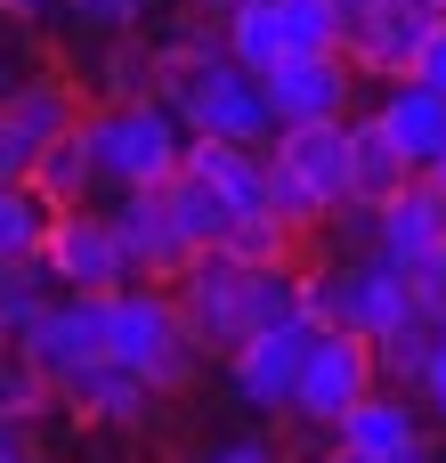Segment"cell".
<instances>
[{"label": "cell", "mask_w": 446, "mask_h": 463, "mask_svg": "<svg viewBox=\"0 0 446 463\" xmlns=\"http://www.w3.org/2000/svg\"><path fill=\"white\" fill-rule=\"evenodd\" d=\"M81 130H89V146H98L106 195H122V187H163V179H179V163H187V122H179V106H171L163 90H146V98H98V106L81 114Z\"/></svg>", "instance_id": "6da1fadb"}, {"label": "cell", "mask_w": 446, "mask_h": 463, "mask_svg": "<svg viewBox=\"0 0 446 463\" xmlns=\"http://www.w3.org/2000/svg\"><path fill=\"white\" fill-rule=\"evenodd\" d=\"M431 301L414 293V277L390 260V252H358V260H333V269H309V326H341V334H406L423 326Z\"/></svg>", "instance_id": "7a4b0ae2"}, {"label": "cell", "mask_w": 446, "mask_h": 463, "mask_svg": "<svg viewBox=\"0 0 446 463\" xmlns=\"http://www.w3.org/2000/svg\"><path fill=\"white\" fill-rule=\"evenodd\" d=\"M268 203L301 236L349 212V114L341 122H301L268 138Z\"/></svg>", "instance_id": "3957f363"}, {"label": "cell", "mask_w": 446, "mask_h": 463, "mask_svg": "<svg viewBox=\"0 0 446 463\" xmlns=\"http://www.w3.org/2000/svg\"><path fill=\"white\" fill-rule=\"evenodd\" d=\"M114 358H122L130 374H146L163 399H179V391L195 383L203 342H195V326H187V309H179L171 285L138 277V285L114 293Z\"/></svg>", "instance_id": "277c9868"}, {"label": "cell", "mask_w": 446, "mask_h": 463, "mask_svg": "<svg viewBox=\"0 0 446 463\" xmlns=\"http://www.w3.org/2000/svg\"><path fill=\"white\" fill-rule=\"evenodd\" d=\"M163 98L179 106L187 138H244V146H268V138H276L268 81H260L244 57H228V49H211L203 65H187V73H179Z\"/></svg>", "instance_id": "5b68a950"}, {"label": "cell", "mask_w": 446, "mask_h": 463, "mask_svg": "<svg viewBox=\"0 0 446 463\" xmlns=\"http://www.w3.org/2000/svg\"><path fill=\"white\" fill-rule=\"evenodd\" d=\"M171 293H179V309H187L203 358H236V350L252 342V260H236L228 244H203V252L171 277Z\"/></svg>", "instance_id": "8992f818"}, {"label": "cell", "mask_w": 446, "mask_h": 463, "mask_svg": "<svg viewBox=\"0 0 446 463\" xmlns=\"http://www.w3.org/2000/svg\"><path fill=\"white\" fill-rule=\"evenodd\" d=\"M41 260H49V277H57L65 293H122V285H138L130 244H122V228H114V203H73V212H57Z\"/></svg>", "instance_id": "52a82bcc"}, {"label": "cell", "mask_w": 446, "mask_h": 463, "mask_svg": "<svg viewBox=\"0 0 446 463\" xmlns=\"http://www.w3.org/2000/svg\"><path fill=\"white\" fill-rule=\"evenodd\" d=\"M366 391H382V350L366 334H341V326H317V350L301 366V391H293V415L309 431H333Z\"/></svg>", "instance_id": "ba28073f"}, {"label": "cell", "mask_w": 446, "mask_h": 463, "mask_svg": "<svg viewBox=\"0 0 446 463\" xmlns=\"http://www.w3.org/2000/svg\"><path fill=\"white\" fill-rule=\"evenodd\" d=\"M24 350L41 358V374L65 391V383H81L89 366H106L114 358V293H57L49 301V317L24 334Z\"/></svg>", "instance_id": "9c48e42d"}, {"label": "cell", "mask_w": 446, "mask_h": 463, "mask_svg": "<svg viewBox=\"0 0 446 463\" xmlns=\"http://www.w3.org/2000/svg\"><path fill=\"white\" fill-rule=\"evenodd\" d=\"M414 399H423V391H398V383L366 391V399L333 423V456H358V463H431V423H423Z\"/></svg>", "instance_id": "30bf717a"}, {"label": "cell", "mask_w": 446, "mask_h": 463, "mask_svg": "<svg viewBox=\"0 0 446 463\" xmlns=\"http://www.w3.org/2000/svg\"><path fill=\"white\" fill-rule=\"evenodd\" d=\"M317 350V326L293 317V326H260L236 358H228V391L252 407V415H293V391H301V366Z\"/></svg>", "instance_id": "8fae6325"}, {"label": "cell", "mask_w": 446, "mask_h": 463, "mask_svg": "<svg viewBox=\"0 0 446 463\" xmlns=\"http://www.w3.org/2000/svg\"><path fill=\"white\" fill-rule=\"evenodd\" d=\"M431 24H439L431 0H374L341 33V57L358 65V81H406L414 57H423V41H431Z\"/></svg>", "instance_id": "7c38bea8"}, {"label": "cell", "mask_w": 446, "mask_h": 463, "mask_svg": "<svg viewBox=\"0 0 446 463\" xmlns=\"http://www.w3.org/2000/svg\"><path fill=\"white\" fill-rule=\"evenodd\" d=\"M374 252H390L406 277L446 260V187L431 171H414L390 203H374Z\"/></svg>", "instance_id": "4fadbf2b"}, {"label": "cell", "mask_w": 446, "mask_h": 463, "mask_svg": "<svg viewBox=\"0 0 446 463\" xmlns=\"http://www.w3.org/2000/svg\"><path fill=\"white\" fill-rule=\"evenodd\" d=\"M260 81H268V114H276V130H301V122H341V114H349L358 65L333 49V57H284V65H268Z\"/></svg>", "instance_id": "5bb4252c"}, {"label": "cell", "mask_w": 446, "mask_h": 463, "mask_svg": "<svg viewBox=\"0 0 446 463\" xmlns=\"http://www.w3.org/2000/svg\"><path fill=\"white\" fill-rule=\"evenodd\" d=\"M114 228H122V244H130V269L154 277V285H171V277L195 260V236L179 228V212H171L163 187H122V195H114Z\"/></svg>", "instance_id": "9a60e30c"}, {"label": "cell", "mask_w": 446, "mask_h": 463, "mask_svg": "<svg viewBox=\"0 0 446 463\" xmlns=\"http://www.w3.org/2000/svg\"><path fill=\"white\" fill-rule=\"evenodd\" d=\"M154 383L146 374H130L122 358H106V366H89L81 383H65V407L81 415V423H98V431H146V415H154Z\"/></svg>", "instance_id": "2e32d148"}, {"label": "cell", "mask_w": 446, "mask_h": 463, "mask_svg": "<svg viewBox=\"0 0 446 463\" xmlns=\"http://www.w3.org/2000/svg\"><path fill=\"white\" fill-rule=\"evenodd\" d=\"M187 171L211 179L228 212H276V203H268V146H244V138H187Z\"/></svg>", "instance_id": "e0dca14e"}, {"label": "cell", "mask_w": 446, "mask_h": 463, "mask_svg": "<svg viewBox=\"0 0 446 463\" xmlns=\"http://www.w3.org/2000/svg\"><path fill=\"white\" fill-rule=\"evenodd\" d=\"M382 122H390V138L406 146V163L414 171H439L446 163V90H431V81H390L382 90V106H374Z\"/></svg>", "instance_id": "ac0fdd59"}, {"label": "cell", "mask_w": 446, "mask_h": 463, "mask_svg": "<svg viewBox=\"0 0 446 463\" xmlns=\"http://www.w3.org/2000/svg\"><path fill=\"white\" fill-rule=\"evenodd\" d=\"M406 179H414V163L390 138V122L382 114H349V203H390Z\"/></svg>", "instance_id": "d6986e66"}, {"label": "cell", "mask_w": 446, "mask_h": 463, "mask_svg": "<svg viewBox=\"0 0 446 463\" xmlns=\"http://www.w3.org/2000/svg\"><path fill=\"white\" fill-rule=\"evenodd\" d=\"M33 187H41L57 212H73V203H98V195H106V171H98V146H89V130H65V138H49V155H41Z\"/></svg>", "instance_id": "ffe728a7"}, {"label": "cell", "mask_w": 446, "mask_h": 463, "mask_svg": "<svg viewBox=\"0 0 446 463\" xmlns=\"http://www.w3.org/2000/svg\"><path fill=\"white\" fill-rule=\"evenodd\" d=\"M0 106L49 146V138H65V130H81V98H73V81L65 73H24L16 90H0Z\"/></svg>", "instance_id": "44dd1931"}, {"label": "cell", "mask_w": 446, "mask_h": 463, "mask_svg": "<svg viewBox=\"0 0 446 463\" xmlns=\"http://www.w3.org/2000/svg\"><path fill=\"white\" fill-rule=\"evenodd\" d=\"M49 220H57V203H49L33 179H0V269H8V260H41Z\"/></svg>", "instance_id": "7402d4cb"}, {"label": "cell", "mask_w": 446, "mask_h": 463, "mask_svg": "<svg viewBox=\"0 0 446 463\" xmlns=\"http://www.w3.org/2000/svg\"><path fill=\"white\" fill-rule=\"evenodd\" d=\"M57 293H65V285L49 277V260H8V269H0V334H8V342H24V334L49 317V301H57Z\"/></svg>", "instance_id": "603a6c76"}, {"label": "cell", "mask_w": 446, "mask_h": 463, "mask_svg": "<svg viewBox=\"0 0 446 463\" xmlns=\"http://www.w3.org/2000/svg\"><path fill=\"white\" fill-rule=\"evenodd\" d=\"M146 90H163V81H154V41L138 24V33H114L98 49V98H146Z\"/></svg>", "instance_id": "cb8c5ba5"}, {"label": "cell", "mask_w": 446, "mask_h": 463, "mask_svg": "<svg viewBox=\"0 0 446 463\" xmlns=\"http://www.w3.org/2000/svg\"><path fill=\"white\" fill-rule=\"evenodd\" d=\"M57 399H65V391L41 374V358H33L24 342H8V350H0V415H16V423H41Z\"/></svg>", "instance_id": "d4e9b609"}, {"label": "cell", "mask_w": 446, "mask_h": 463, "mask_svg": "<svg viewBox=\"0 0 446 463\" xmlns=\"http://www.w3.org/2000/svg\"><path fill=\"white\" fill-rule=\"evenodd\" d=\"M276 33H284V57H333L349 16L333 0H276Z\"/></svg>", "instance_id": "484cf974"}, {"label": "cell", "mask_w": 446, "mask_h": 463, "mask_svg": "<svg viewBox=\"0 0 446 463\" xmlns=\"http://www.w3.org/2000/svg\"><path fill=\"white\" fill-rule=\"evenodd\" d=\"M163 195H171L179 228L195 236V252H203V244H219V236H228V220H236V212L219 203V187H211V179H195L187 163H179V179H163Z\"/></svg>", "instance_id": "4316f807"}, {"label": "cell", "mask_w": 446, "mask_h": 463, "mask_svg": "<svg viewBox=\"0 0 446 463\" xmlns=\"http://www.w3.org/2000/svg\"><path fill=\"white\" fill-rule=\"evenodd\" d=\"M228 57H244L252 73L284 65V33H276V0H244V8L228 16Z\"/></svg>", "instance_id": "83f0119b"}, {"label": "cell", "mask_w": 446, "mask_h": 463, "mask_svg": "<svg viewBox=\"0 0 446 463\" xmlns=\"http://www.w3.org/2000/svg\"><path fill=\"white\" fill-rule=\"evenodd\" d=\"M374 350H382V383H398V391H423V374H431V350H439V317H423V326H406V334H382Z\"/></svg>", "instance_id": "f1b7e54d"}, {"label": "cell", "mask_w": 446, "mask_h": 463, "mask_svg": "<svg viewBox=\"0 0 446 463\" xmlns=\"http://www.w3.org/2000/svg\"><path fill=\"white\" fill-rule=\"evenodd\" d=\"M65 16L89 33V41H114V33H138L154 16V0H65Z\"/></svg>", "instance_id": "f546056e"}, {"label": "cell", "mask_w": 446, "mask_h": 463, "mask_svg": "<svg viewBox=\"0 0 446 463\" xmlns=\"http://www.w3.org/2000/svg\"><path fill=\"white\" fill-rule=\"evenodd\" d=\"M41 155H49V146H41V138L0 106V179H33V171H41Z\"/></svg>", "instance_id": "4dcf8cb0"}, {"label": "cell", "mask_w": 446, "mask_h": 463, "mask_svg": "<svg viewBox=\"0 0 446 463\" xmlns=\"http://www.w3.org/2000/svg\"><path fill=\"white\" fill-rule=\"evenodd\" d=\"M24 73H41V65H24V16H0V90H16Z\"/></svg>", "instance_id": "1f68e13d"}, {"label": "cell", "mask_w": 446, "mask_h": 463, "mask_svg": "<svg viewBox=\"0 0 446 463\" xmlns=\"http://www.w3.org/2000/svg\"><path fill=\"white\" fill-rule=\"evenodd\" d=\"M414 81H431V90H446V16L431 24V41H423V57H414Z\"/></svg>", "instance_id": "d6a6232c"}, {"label": "cell", "mask_w": 446, "mask_h": 463, "mask_svg": "<svg viewBox=\"0 0 446 463\" xmlns=\"http://www.w3.org/2000/svg\"><path fill=\"white\" fill-rule=\"evenodd\" d=\"M423 407L446 423V334H439V350H431V374H423Z\"/></svg>", "instance_id": "836d02e7"}, {"label": "cell", "mask_w": 446, "mask_h": 463, "mask_svg": "<svg viewBox=\"0 0 446 463\" xmlns=\"http://www.w3.org/2000/svg\"><path fill=\"white\" fill-rule=\"evenodd\" d=\"M203 463H276L268 448H252V439H228V448H211Z\"/></svg>", "instance_id": "e575fe53"}, {"label": "cell", "mask_w": 446, "mask_h": 463, "mask_svg": "<svg viewBox=\"0 0 446 463\" xmlns=\"http://www.w3.org/2000/svg\"><path fill=\"white\" fill-rule=\"evenodd\" d=\"M179 8H195V16H219V24H228V16H236L244 0H179Z\"/></svg>", "instance_id": "d590c367"}, {"label": "cell", "mask_w": 446, "mask_h": 463, "mask_svg": "<svg viewBox=\"0 0 446 463\" xmlns=\"http://www.w3.org/2000/svg\"><path fill=\"white\" fill-rule=\"evenodd\" d=\"M49 8H65V0H0V16H49Z\"/></svg>", "instance_id": "8d00e7d4"}, {"label": "cell", "mask_w": 446, "mask_h": 463, "mask_svg": "<svg viewBox=\"0 0 446 463\" xmlns=\"http://www.w3.org/2000/svg\"><path fill=\"white\" fill-rule=\"evenodd\" d=\"M333 8H341V16H349V24H358V16H366V8H374V0H333Z\"/></svg>", "instance_id": "74e56055"}, {"label": "cell", "mask_w": 446, "mask_h": 463, "mask_svg": "<svg viewBox=\"0 0 446 463\" xmlns=\"http://www.w3.org/2000/svg\"><path fill=\"white\" fill-rule=\"evenodd\" d=\"M431 179H439V187H446V163H439V171H431Z\"/></svg>", "instance_id": "f35d334b"}, {"label": "cell", "mask_w": 446, "mask_h": 463, "mask_svg": "<svg viewBox=\"0 0 446 463\" xmlns=\"http://www.w3.org/2000/svg\"><path fill=\"white\" fill-rule=\"evenodd\" d=\"M431 8H439V16H446V0H431Z\"/></svg>", "instance_id": "ab89813d"}, {"label": "cell", "mask_w": 446, "mask_h": 463, "mask_svg": "<svg viewBox=\"0 0 446 463\" xmlns=\"http://www.w3.org/2000/svg\"><path fill=\"white\" fill-rule=\"evenodd\" d=\"M439 334H446V309H439Z\"/></svg>", "instance_id": "60d3db41"}, {"label": "cell", "mask_w": 446, "mask_h": 463, "mask_svg": "<svg viewBox=\"0 0 446 463\" xmlns=\"http://www.w3.org/2000/svg\"><path fill=\"white\" fill-rule=\"evenodd\" d=\"M0 350H8V334H0Z\"/></svg>", "instance_id": "b9f144b4"}]
</instances>
